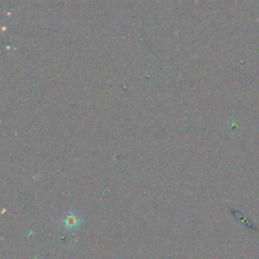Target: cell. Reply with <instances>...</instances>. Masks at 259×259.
Returning <instances> with one entry per match:
<instances>
[{"label": "cell", "mask_w": 259, "mask_h": 259, "mask_svg": "<svg viewBox=\"0 0 259 259\" xmlns=\"http://www.w3.org/2000/svg\"><path fill=\"white\" fill-rule=\"evenodd\" d=\"M78 223H79V220L74 213H69L66 217V223L65 224L68 228H74L78 225Z\"/></svg>", "instance_id": "obj_1"}]
</instances>
